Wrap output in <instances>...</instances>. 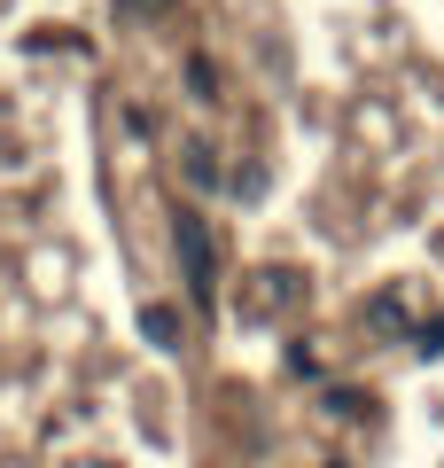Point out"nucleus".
Listing matches in <instances>:
<instances>
[{
	"instance_id": "1",
	"label": "nucleus",
	"mask_w": 444,
	"mask_h": 468,
	"mask_svg": "<svg viewBox=\"0 0 444 468\" xmlns=\"http://www.w3.org/2000/svg\"><path fill=\"white\" fill-rule=\"evenodd\" d=\"M172 242H180V266H187L196 304H211V282H218V266H211V227H203L196 211H172Z\"/></svg>"
},
{
	"instance_id": "2",
	"label": "nucleus",
	"mask_w": 444,
	"mask_h": 468,
	"mask_svg": "<svg viewBox=\"0 0 444 468\" xmlns=\"http://www.w3.org/2000/svg\"><path fill=\"white\" fill-rule=\"evenodd\" d=\"M141 335H148V344H180V320H172V304H148V313H141Z\"/></svg>"
},
{
	"instance_id": "3",
	"label": "nucleus",
	"mask_w": 444,
	"mask_h": 468,
	"mask_svg": "<svg viewBox=\"0 0 444 468\" xmlns=\"http://www.w3.org/2000/svg\"><path fill=\"white\" fill-rule=\"evenodd\" d=\"M187 172H196V187H218V156H211V141H187Z\"/></svg>"
},
{
	"instance_id": "4",
	"label": "nucleus",
	"mask_w": 444,
	"mask_h": 468,
	"mask_svg": "<svg viewBox=\"0 0 444 468\" xmlns=\"http://www.w3.org/2000/svg\"><path fill=\"white\" fill-rule=\"evenodd\" d=\"M117 8H125V16H156V8H164V0H117Z\"/></svg>"
}]
</instances>
